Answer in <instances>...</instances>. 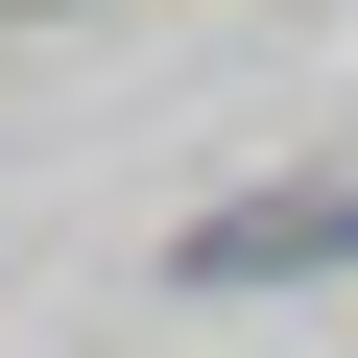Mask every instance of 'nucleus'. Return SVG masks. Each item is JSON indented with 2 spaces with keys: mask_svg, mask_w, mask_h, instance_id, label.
Returning a JSON list of instances; mask_svg holds the SVG:
<instances>
[{
  "mask_svg": "<svg viewBox=\"0 0 358 358\" xmlns=\"http://www.w3.org/2000/svg\"><path fill=\"white\" fill-rule=\"evenodd\" d=\"M310 263H358V167H310V192H239V215H192V287H310Z\"/></svg>",
  "mask_w": 358,
  "mask_h": 358,
  "instance_id": "obj_1",
  "label": "nucleus"
}]
</instances>
